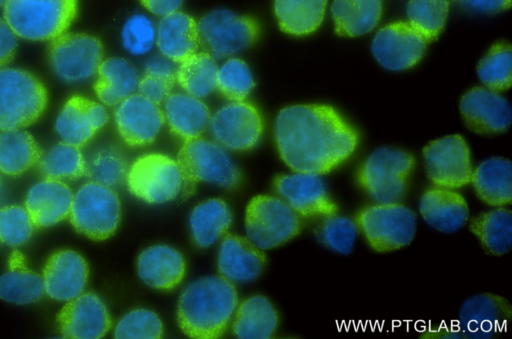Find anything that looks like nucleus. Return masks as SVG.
<instances>
[{
  "instance_id": "1",
  "label": "nucleus",
  "mask_w": 512,
  "mask_h": 339,
  "mask_svg": "<svg viewBox=\"0 0 512 339\" xmlns=\"http://www.w3.org/2000/svg\"><path fill=\"white\" fill-rule=\"evenodd\" d=\"M275 140L281 159L293 171L322 175L352 156L359 134L333 107L301 104L279 112Z\"/></svg>"
},
{
  "instance_id": "2",
  "label": "nucleus",
  "mask_w": 512,
  "mask_h": 339,
  "mask_svg": "<svg viewBox=\"0 0 512 339\" xmlns=\"http://www.w3.org/2000/svg\"><path fill=\"white\" fill-rule=\"evenodd\" d=\"M237 307V292L222 276H205L189 283L177 305V322L182 332L197 339L223 335Z\"/></svg>"
},
{
  "instance_id": "3",
  "label": "nucleus",
  "mask_w": 512,
  "mask_h": 339,
  "mask_svg": "<svg viewBox=\"0 0 512 339\" xmlns=\"http://www.w3.org/2000/svg\"><path fill=\"white\" fill-rule=\"evenodd\" d=\"M4 20L13 32L30 41H51L77 16L78 0H5Z\"/></svg>"
},
{
  "instance_id": "4",
  "label": "nucleus",
  "mask_w": 512,
  "mask_h": 339,
  "mask_svg": "<svg viewBox=\"0 0 512 339\" xmlns=\"http://www.w3.org/2000/svg\"><path fill=\"white\" fill-rule=\"evenodd\" d=\"M182 176L180 198L185 200L195 191L199 182L223 188L235 187L241 174L224 148L202 138L184 141L176 159Z\"/></svg>"
},
{
  "instance_id": "5",
  "label": "nucleus",
  "mask_w": 512,
  "mask_h": 339,
  "mask_svg": "<svg viewBox=\"0 0 512 339\" xmlns=\"http://www.w3.org/2000/svg\"><path fill=\"white\" fill-rule=\"evenodd\" d=\"M415 159L395 147L374 150L360 165L356 179L360 188L377 203L399 202L406 194Z\"/></svg>"
},
{
  "instance_id": "6",
  "label": "nucleus",
  "mask_w": 512,
  "mask_h": 339,
  "mask_svg": "<svg viewBox=\"0 0 512 339\" xmlns=\"http://www.w3.org/2000/svg\"><path fill=\"white\" fill-rule=\"evenodd\" d=\"M354 221L369 247L380 253L408 246L417 229L415 212L400 202L367 205L356 213Z\"/></svg>"
},
{
  "instance_id": "7",
  "label": "nucleus",
  "mask_w": 512,
  "mask_h": 339,
  "mask_svg": "<svg viewBox=\"0 0 512 339\" xmlns=\"http://www.w3.org/2000/svg\"><path fill=\"white\" fill-rule=\"evenodd\" d=\"M47 102V89L35 75L22 69L0 68V131L32 125Z\"/></svg>"
},
{
  "instance_id": "8",
  "label": "nucleus",
  "mask_w": 512,
  "mask_h": 339,
  "mask_svg": "<svg viewBox=\"0 0 512 339\" xmlns=\"http://www.w3.org/2000/svg\"><path fill=\"white\" fill-rule=\"evenodd\" d=\"M77 232L92 240L110 238L121 219V204L116 192L105 185L90 181L75 194L69 214Z\"/></svg>"
},
{
  "instance_id": "9",
  "label": "nucleus",
  "mask_w": 512,
  "mask_h": 339,
  "mask_svg": "<svg viewBox=\"0 0 512 339\" xmlns=\"http://www.w3.org/2000/svg\"><path fill=\"white\" fill-rule=\"evenodd\" d=\"M302 228L299 215L282 199L258 195L245 212L247 238L258 248L278 247L296 237Z\"/></svg>"
},
{
  "instance_id": "10",
  "label": "nucleus",
  "mask_w": 512,
  "mask_h": 339,
  "mask_svg": "<svg viewBox=\"0 0 512 339\" xmlns=\"http://www.w3.org/2000/svg\"><path fill=\"white\" fill-rule=\"evenodd\" d=\"M200 48L214 59L233 56L250 47L260 35L258 22L227 9H216L198 22Z\"/></svg>"
},
{
  "instance_id": "11",
  "label": "nucleus",
  "mask_w": 512,
  "mask_h": 339,
  "mask_svg": "<svg viewBox=\"0 0 512 339\" xmlns=\"http://www.w3.org/2000/svg\"><path fill=\"white\" fill-rule=\"evenodd\" d=\"M126 182L134 196L150 204L176 199L183 185L177 161L161 153L137 158L128 168Z\"/></svg>"
},
{
  "instance_id": "12",
  "label": "nucleus",
  "mask_w": 512,
  "mask_h": 339,
  "mask_svg": "<svg viewBox=\"0 0 512 339\" xmlns=\"http://www.w3.org/2000/svg\"><path fill=\"white\" fill-rule=\"evenodd\" d=\"M103 45L95 36L64 33L51 40L48 57L54 73L68 83L92 78L103 61Z\"/></svg>"
},
{
  "instance_id": "13",
  "label": "nucleus",
  "mask_w": 512,
  "mask_h": 339,
  "mask_svg": "<svg viewBox=\"0 0 512 339\" xmlns=\"http://www.w3.org/2000/svg\"><path fill=\"white\" fill-rule=\"evenodd\" d=\"M423 157L427 176L435 186L458 189L470 183L471 153L463 136L453 134L429 142Z\"/></svg>"
},
{
  "instance_id": "14",
  "label": "nucleus",
  "mask_w": 512,
  "mask_h": 339,
  "mask_svg": "<svg viewBox=\"0 0 512 339\" xmlns=\"http://www.w3.org/2000/svg\"><path fill=\"white\" fill-rule=\"evenodd\" d=\"M208 128L222 147L244 151L258 143L263 132V120L253 104L233 101L214 113Z\"/></svg>"
},
{
  "instance_id": "15",
  "label": "nucleus",
  "mask_w": 512,
  "mask_h": 339,
  "mask_svg": "<svg viewBox=\"0 0 512 339\" xmlns=\"http://www.w3.org/2000/svg\"><path fill=\"white\" fill-rule=\"evenodd\" d=\"M274 188L299 216L323 218L338 213V205L329 196L320 175L295 172L274 179Z\"/></svg>"
},
{
  "instance_id": "16",
  "label": "nucleus",
  "mask_w": 512,
  "mask_h": 339,
  "mask_svg": "<svg viewBox=\"0 0 512 339\" xmlns=\"http://www.w3.org/2000/svg\"><path fill=\"white\" fill-rule=\"evenodd\" d=\"M511 318L512 306L505 297L480 293L462 303L458 326L464 338L492 339L503 333Z\"/></svg>"
},
{
  "instance_id": "17",
  "label": "nucleus",
  "mask_w": 512,
  "mask_h": 339,
  "mask_svg": "<svg viewBox=\"0 0 512 339\" xmlns=\"http://www.w3.org/2000/svg\"><path fill=\"white\" fill-rule=\"evenodd\" d=\"M427 41L408 22H394L381 28L373 38L371 50L384 68L401 71L422 58Z\"/></svg>"
},
{
  "instance_id": "18",
  "label": "nucleus",
  "mask_w": 512,
  "mask_h": 339,
  "mask_svg": "<svg viewBox=\"0 0 512 339\" xmlns=\"http://www.w3.org/2000/svg\"><path fill=\"white\" fill-rule=\"evenodd\" d=\"M459 108L467 128L477 134L497 135L510 127L511 107L498 91L475 87L462 96Z\"/></svg>"
},
{
  "instance_id": "19",
  "label": "nucleus",
  "mask_w": 512,
  "mask_h": 339,
  "mask_svg": "<svg viewBox=\"0 0 512 339\" xmlns=\"http://www.w3.org/2000/svg\"><path fill=\"white\" fill-rule=\"evenodd\" d=\"M61 335L73 339H99L107 334L112 320L104 302L94 293L69 300L57 315Z\"/></svg>"
},
{
  "instance_id": "20",
  "label": "nucleus",
  "mask_w": 512,
  "mask_h": 339,
  "mask_svg": "<svg viewBox=\"0 0 512 339\" xmlns=\"http://www.w3.org/2000/svg\"><path fill=\"white\" fill-rule=\"evenodd\" d=\"M114 117L120 137L132 147L152 143L165 121L159 106L140 94H132L121 101Z\"/></svg>"
},
{
  "instance_id": "21",
  "label": "nucleus",
  "mask_w": 512,
  "mask_h": 339,
  "mask_svg": "<svg viewBox=\"0 0 512 339\" xmlns=\"http://www.w3.org/2000/svg\"><path fill=\"white\" fill-rule=\"evenodd\" d=\"M89 276L86 260L77 252L64 249L53 253L44 265L45 294L67 302L83 293Z\"/></svg>"
},
{
  "instance_id": "22",
  "label": "nucleus",
  "mask_w": 512,
  "mask_h": 339,
  "mask_svg": "<svg viewBox=\"0 0 512 339\" xmlns=\"http://www.w3.org/2000/svg\"><path fill=\"white\" fill-rule=\"evenodd\" d=\"M103 105L80 95L71 96L62 107L55 129L63 142L83 147L108 122Z\"/></svg>"
},
{
  "instance_id": "23",
  "label": "nucleus",
  "mask_w": 512,
  "mask_h": 339,
  "mask_svg": "<svg viewBox=\"0 0 512 339\" xmlns=\"http://www.w3.org/2000/svg\"><path fill=\"white\" fill-rule=\"evenodd\" d=\"M266 264L262 249L247 237L226 233L218 251L220 276L230 282H248L257 278Z\"/></svg>"
},
{
  "instance_id": "24",
  "label": "nucleus",
  "mask_w": 512,
  "mask_h": 339,
  "mask_svg": "<svg viewBox=\"0 0 512 339\" xmlns=\"http://www.w3.org/2000/svg\"><path fill=\"white\" fill-rule=\"evenodd\" d=\"M419 212L429 226L443 233L458 231L469 219L465 197L455 189L435 185L422 193Z\"/></svg>"
},
{
  "instance_id": "25",
  "label": "nucleus",
  "mask_w": 512,
  "mask_h": 339,
  "mask_svg": "<svg viewBox=\"0 0 512 339\" xmlns=\"http://www.w3.org/2000/svg\"><path fill=\"white\" fill-rule=\"evenodd\" d=\"M72 200L65 182L45 178L28 190L24 207L35 227H49L69 217Z\"/></svg>"
},
{
  "instance_id": "26",
  "label": "nucleus",
  "mask_w": 512,
  "mask_h": 339,
  "mask_svg": "<svg viewBox=\"0 0 512 339\" xmlns=\"http://www.w3.org/2000/svg\"><path fill=\"white\" fill-rule=\"evenodd\" d=\"M185 260L180 252L167 245H154L143 250L137 259L139 278L158 290H171L184 278Z\"/></svg>"
},
{
  "instance_id": "27",
  "label": "nucleus",
  "mask_w": 512,
  "mask_h": 339,
  "mask_svg": "<svg viewBox=\"0 0 512 339\" xmlns=\"http://www.w3.org/2000/svg\"><path fill=\"white\" fill-rule=\"evenodd\" d=\"M156 43L163 56L181 63L200 48L197 22L180 11L163 16L157 27Z\"/></svg>"
},
{
  "instance_id": "28",
  "label": "nucleus",
  "mask_w": 512,
  "mask_h": 339,
  "mask_svg": "<svg viewBox=\"0 0 512 339\" xmlns=\"http://www.w3.org/2000/svg\"><path fill=\"white\" fill-rule=\"evenodd\" d=\"M163 114L170 131L184 141L199 138L211 118L206 104L184 93H171L164 101Z\"/></svg>"
},
{
  "instance_id": "29",
  "label": "nucleus",
  "mask_w": 512,
  "mask_h": 339,
  "mask_svg": "<svg viewBox=\"0 0 512 339\" xmlns=\"http://www.w3.org/2000/svg\"><path fill=\"white\" fill-rule=\"evenodd\" d=\"M470 183L477 197L491 207L512 202V164L504 157H491L472 171Z\"/></svg>"
},
{
  "instance_id": "30",
  "label": "nucleus",
  "mask_w": 512,
  "mask_h": 339,
  "mask_svg": "<svg viewBox=\"0 0 512 339\" xmlns=\"http://www.w3.org/2000/svg\"><path fill=\"white\" fill-rule=\"evenodd\" d=\"M45 294L42 276L31 270L25 256L14 250L0 276V299L18 305L38 302Z\"/></svg>"
},
{
  "instance_id": "31",
  "label": "nucleus",
  "mask_w": 512,
  "mask_h": 339,
  "mask_svg": "<svg viewBox=\"0 0 512 339\" xmlns=\"http://www.w3.org/2000/svg\"><path fill=\"white\" fill-rule=\"evenodd\" d=\"M96 74L93 89L105 105H117L138 89L137 71L123 58L113 57L102 61Z\"/></svg>"
},
{
  "instance_id": "32",
  "label": "nucleus",
  "mask_w": 512,
  "mask_h": 339,
  "mask_svg": "<svg viewBox=\"0 0 512 339\" xmlns=\"http://www.w3.org/2000/svg\"><path fill=\"white\" fill-rule=\"evenodd\" d=\"M469 230L487 254L505 255L512 247V212L504 206L480 212L470 220Z\"/></svg>"
},
{
  "instance_id": "33",
  "label": "nucleus",
  "mask_w": 512,
  "mask_h": 339,
  "mask_svg": "<svg viewBox=\"0 0 512 339\" xmlns=\"http://www.w3.org/2000/svg\"><path fill=\"white\" fill-rule=\"evenodd\" d=\"M278 326V314L264 296L256 295L243 301L236 310L233 332L242 339H267Z\"/></svg>"
},
{
  "instance_id": "34",
  "label": "nucleus",
  "mask_w": 512,
  "mask_h": 339,
  "mask_svg": "<svg viewBox=\"0 0 512 339\" xmlns=\"http://www.w3.org/2000/svg\"><path fill=\"white\" fill-rule=\"evenodd\" d=\"M382 13V0H334L331 14L340 36L356 37L373 30Z\"/></svg>"
},
{
  "instance_id": "35",
  "label": "nucleus",
  "mask_w": 512,
  "mask_h": 339,
  "mask_svg": "<svg viewBox=\"0 0 512 339\" xmlns=\"http://www.w3.org/2000/svg\"><path fill=\"white\" fill-rule=\"evenodd\" d=\"M42 150L34 137L23 129L0 132V171L20 176L39 163Z\"/></svg>"
},
{
  "instance_id": "36",
  "label": "nucleus",
  "mask_w": 512,
  "mask_h": 339,
  "mask_svg": "<svg viewBox=\"0 0 512 339\" xmlns=\"http://www.w3.org/2000/svg\"><path fill=\"white\" fill-rule=\"evenodd\" d=\"M231 223L230 208L226 202L218 198L199 203L189 218L192 238L195 244L202 248L210 247L223 237Z\"/></svg>"
},
{
  "instance_id": "37",
  "label": "nucleus",
  "mask_w": 512,
  "mask_h": 339,
  "mask_svg": "<svg viewBox=\"0 0 512 339\" xmlns=\"http://www.w3.org/2000/svg\"><path fill=\"white\" fill-rule=\"evenodd\" d=\"M326 0H275L274 12L280 29L303 36L314 32L322 23Z\"/></svg>"
},
{
  "instance_id": "38",
  "label": "nucleus",
  "mask_w": 512,
  "mask_h": 339,
  "mask_svg": "<svg viewBox=\"0 0 512 339\" xmlns=\"http://www.w3.org/2000/svg\"><path fill=\"white\" fill-rule=\"evenodd\" d=\"M217 71L212 56L197 52L178 64L176 82L187 94L203 98L215 89Z\"/></svg>"
},
{
  "instance_id": "39",
  "label": "nucleus",
  "mask_w": 512,
  "mask_h": 339,
  "mask_svg": "<svg viewBox=\"0 0 512 339\" xmlns=\"http://www.w3.org/2000/svg\"><path fill=\"white\" fill-rule=\"evenodd\" d=\"M38 164L48 179L64 182L86 175L87 162L80 148L66 142H60L42 154Z\"/></svg>"
},
{
  "instance_id": "40",
  "label": "nucleus",
  "mask_w": 512,
  "mask_h": 339,
  "mask_svg": "<svg viewBox=\"0 0 512 339\" xmlns=\"http://www.w3.org/2000/svg\"><path fill=\"white\" fill-rule=\"evenodd\" d=\"M481 82L489 89L503 91L512 81V51L508 43L494 44L477 66Z\"/></svg>"
},
{
  "instance_id": "41",
  "label": "nucleus",
  "mask_w": 512,
  "mask_h": 339,
  "mask_svg": "<svg viewBox=\"0 0 512 339\" xmlns=\"http://www.w3.org/2000/svg\"><path fill=\"white\" fill-rule=\"evenodd\" d=\"M449 10L448 0H410L407 5L409 24L429 42L442 32Z\"/></svg>"
},
{
  "instance_id": "42",
  "label": "nucleus",
  "mask_w": 512,
  "mask_h": 339,
  "mask_svg": "<svg viewBox=\"0 0 512 339\" xmlns=\"http://www.w3.org/2000/svg\"><path fill=\"white\" fill-rule=\"evenodd\" d=\"M128 164L123 153L108 146L96 151L87 162L86 175L94 182L115 187L126 180Z\"/></svg>"
},
{
  "instance_id": "43",
  "label": "nucleus",
  "mask_w": 512,
  "mask_h": 339,
  "mask_svg": "<svg viewBox=\"0 0 512 339\" xmlns=\"http://www.w3.org/2000/svg\"><path fill=\"white\" fill-rule=\"evenodd\" d=\"M254 85L248 65L239 58H230L218 68L215 88L228 100L244 101Z\"/></svg>"
},
{
  "instance_id": "44",
  "label": "nucleus",
  "mask_w": 512,
  "mask_h": 339,
  "mask_svg": "<svg viewBox=\"0 0 512 339\" xmlns=\"http://www.w3.org/2000/svg\"><path fill=\"white\" fill-rule=\"evenodd\" d=\"M357 233L355 221L338 213L323 217L316 230L318 240L326 248L342 255L352 252Z\"/></svg>"
},
{
  "instance_id": "45",
  "label": "nucleus",
  "mask_w": 512,
  "mask_h": 339,
  "mask_svg": "<svg viewBox=\"0 0 512 339\" xmlns=\"http://www.w3.org/2000/svg\"><path fill=\"white\" fill-rule=\"evenodd\" d=\"M114 336L119 339H158L163 336V324L153 311L136 309L120 319Z\"/></svg>"
},
{
  "instance_id": "46",
  "label": "nucleus",
  "mask_w": 512,
  "mask_h": 339,
  "mask_svg": "<svg viewBox=\"0 0 512 339\" xmlns=\"http://www.w3.org/2000/svg\"><path fill=\"white\" fill-rule=\"evenodd\" d=\"M34 227L25 207L9 205L0 209V240L6 245H24L31 238Z\"/></svg>"
},
{
  "instance_id": "47",
  "label": "nucleus",
  "mask_w": 512,
  "mask_h": 339,
  "mask_svg": "<svg viewBox=\"0 0 512 339\" xmlns=\"http://www.w3.org/2000/svg\"><path fill=\"white\" fill-rule=\"evenodd\" d=\"M155 40L156 30L154 24L143 14L131 16L122 28V45L132 55L147 53L153 47Z\"/></svg>"
},
{
  "instance_id": "48",
  "label": "nucleus",
  "mask_w": 512,
  "mask_h": 339,
  "mask_svg": "<svg viewBox=\"0 0 512 339\" xmlns=\"http://www.w3.org/2000/svg\"><path fill=\"white\" fill-rule=\"evenodd\" d=\"M175 83L174 76L144 71L139 78L138 90L140 95L159 105L171 94Z\"/></svg>"
},
{
  "instance_id": "49",
  "label": "nucleus",
  "mask_w": 512,
  "mask_h": 339,
  "mask_svg": "<svg viewBox=\"0 0 512 339\" xmlns=\"http://www.w3.org/2000/svg\"><path fill=\"white\" fill-rule=\"evenodd\" d=\"M17 45V35L7 22L0 18V68L11 63L16 54Z\"/></svg>"
},
{
  "instance_id": "50",
  "label": "nucleus",
  "mask_w": 512,
  "mask_h": 339,
  "mask_svg": "<svg viewBox=\"0 0 512 339\" xmlns=\"http://www.w3.org/2000/svg\"><path fill=\"white\" fill-rule=\"evenodd\" d=\"M463 7L481 13H496L506 10L511 0H455Z\"/></svg>"
},
{
  "instance_id": "51",
  "label": "nucleus",
  "mask_w": 512,
  "mask_h": 339,
  "mask_svg": "<svg viewBox=\"0 0 512 339\" xmlns=\"http://www.w3.org/2000/svg\"><path fill=\"white\" fill-rule=\"evenodd\" d=\"M141 4L157 16H165L178 11L183 0H140Z\"/></svg>"
},
{
  "instance_id": "52",
  "label": "nucleus",
  "mask_w": 512,
  "mask_h": 339,
  "mask_svg": "<svg viewBox=\"0 0 512 339\" xmlns=\"http://www.w3.org/2000/svg\"><path fill=\"white\" fill-rule=\"evenodd\" d=\"M424 338H444V339H456L464 338L459 326L454 325H440L438 327H432L423 334Z\"/></svg>"
},
{
  "instance_id": "53",
  "label": "nucleus",
  "mask_w": 512,
  "mask_h": 339,
  "mask_svg": "<svg viewBox=\"0 0 512 339\" xmlns=\"http://www.w3.org/2000/svg\"><path fill=\"white\" fill-rule=\"evenodd\" d=\"M5 0H0V7L4 5Z\"/></svg>"
}]
</instances>
